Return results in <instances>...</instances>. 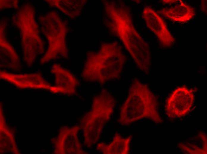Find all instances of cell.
<instances>
[{
  "label": "cell",
  "instance_id": "obj_9",
  "mask_svg": "<svg viewBox=\"0 0 207 154\" xmlns=\"http://www.w3.org/2000/svg\"><path fill=\"white\" fill-rule=\"evenodd\" d=\"M131 139V136L124 138L118 134L110 144L104 147V153L107 154H128Z\"/></svg>",
  "mask_w": 207,
  "mask_h": 154
},
{
  "label": "cell",
  "instance_id": "obj_5",
  "mask_svg": "<svg viewBox=\"0 0 207 154\" xmlns=\"http://www.w3.org/2000/svg\"><path fill=\"white\" fill-rule=\"evenodd\" d=\"M142 17L148 28L156 35L162 46L169 47L172 45L175 41L174 37L165 21L154 9L149 7H145Z\"/></svg>",
  "mask_w": 207,
  "mask_h": 154
},
{
  "label": "cell",
  "instance_id": "obj_2",
  "mask_svg": "<svg viewBox=\"0 0 207 154\" xmlns=\"http://www.w3.org/2000/svg\"><path fill=\"white\" fill-rule=\"evenodd\" d=\"M157 108L156 97L148 85L134 77L130 82L127 96L121 107L119 122L128 126L148 118L161 123Z\"/></svg>",
  "mask_w": 207,
  "mask_h": 154
},
{
  "label": "cell",
  "instance_id": "obj_4",
  "mask_svg": "<svg viewBox=\"0 0 207 154\" xmlns=\"http://www.w3.org/2000/svg\"><path fill=\"white\" fill-rule=\"evenodd\" d=\"M194 100L193 92L184 86L175 89L169 97L165 110L167 115L171 118L184 116L189 111Z\"/></svg>",
  "mask_w": 207,
  "mask_h": 154
},
{
  "label": "cell",
  "instance_id": "obj_3",
  "mask_svg": "<svg viewBox=\"0 0 207 154\" xmlns=\"http://www.w3.org/2000/svg\"><path fill=\"white\" fill-rule=\"evenodd\" d=\"M90 80L103 85L121 77L127 60L121 46L117 43H102L98 52L89 58Z\"/></svg>",
  "mask_w": 207,
  "mask_h": 154
},
{
  "label": "cell",
  "instance_id": "obj_7",
  "mask_svg": "<svg viewBox=\"0 0 207 154\" xmlns=\"http://www.w3.org/2000/svg\"><path fill=\"white\" fill-rule=\"evenodd\" d=\"M159 12L169 19L183 23L191 20L195 15L194 9L189 5L183 2L169 7L162 9Z\"/></svg>",
  "mask_w": 207,
  "mask_h": 154
},
{
  "label": "cell",
  "instance_id": "obj_8",
  "mask_svg": "<svg viewBox=\"0 0 207 154\" xmlns=\"http://www.w3.org/2000/svg\"><path fill=\"white\" fill-rule=\"evenodd\" d=\"M1 67L15 71L21 70V66L18 56L13 49L7 44L1 45Z\"/></svg>",
  "mask_w": 207,
  "mask_h": 154
},
{
  "label": "cell",
  "instance_id": "obj_10",
  "mask_svg": "<svg viewBox=\"0 0 207 154\" xmlns=\"http://www.w3.org/2000/svg\"><path fill=\"white\" fill-rule=\"evenodd\" d=\"M51 72L55 78L56 86L60 88L62 92H65L70 89L72 84V77L70 73L58 65L53 66Z\"/></svg>",
  "mask_w": 207,
  "mask_h": 154
},
{
  "label": "cell",
  "instance_id": "obj_1",
  "mask_svg": "<svg viewBox=\"0 0 207 154\" xmlns=\"http://www.w3.org/2000/svg\"><path fill=\"white\" fill-rule=\"evenodd\" d=\"M104 4L107 28L121 41L139 70L149 74L151 63L150 49L134 27L129 10L122 3L107 1Z\"/></svg>",
  "mask_w": 207,
  "mask_h": 154
},
{
  "label": "cell",
  "instance_id": "obj_6",
  "mask_svg": "<svg viewBox=\"0 0 207 154\" xmlns=\"http://www.w3.org/2000/svg\"><path fill=\"white\" fill-rule=\"evenodd\" d=\"M0 78L20 88L45 89L53 91L55 89L39 73L16 74L1 70Z\"/></svg>",
  "mask_w": 207,
  "mask_h": 154
}]
</instances>
